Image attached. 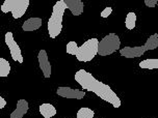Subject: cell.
<instances>
[{
	"label": "cell",
	"mask_w": 158,
	"mask_h": 118,
	"mask_svg": "<svg viewBox=\"0 0 158 118\" xmlns=\"http://www.w3.org/2000/svg\"><path fill=\"white\" fill-rule=\"evenodd\" d=\"M75 80L83 89L94 92L101 100L111 104L114 108L121 107V100L117 93L110 88V86L106 85L101 81H98L91 73L85 69H79L75 74Z\"/></svg>",
	"instance_id": "cell-1"
},
{
	"label": "cell",
	"mask_w": 158,
	"mask_h": 118,
	"mask_svg": "<svg viewBox=\"0 0 158 118\" xmlns=\"http://www.w3.org/2000/svg\"><path fill=\"white\" fill-rule=\"evenodd\" d=\"M67 5L64 0H59L53 6L52 15L48 21V32L51 38H55L63 30V18Z\"/></svg>",
	"instance_id": "cell-2"
},
{
	"label": "cell",
	"mask_w": 158,
	"mask_h": 118,
	"mask_svg": "<svg viewBox=\"0 0 158 118\" xmlns=\"http://www.w3.org/2000/svg\"><path fill=\"white\" fill-rule=\"evenodd\" d=\"M98 44L99 41L97 38L87 39L81 47H78L76 58L81 62H89L98 54Z\"/></svg>",
	"instance_id": "cell-3"
},
{
	"label": "cell",
	"mask_w": 158,
	"mask_h": 118,
	"mask_svg": "<svg viewBox=\"0 0 158 118\" xmlns=\"http://www.w3.org/2000/svg\"><path fill=\"white\" fill-rule=\"evenodd\" d=\"M120 46L121 41L118 35L115 33H109L98 44V54L100 56H108L120 49Z\"/></svg>",
	"instance_id": "cell-4"
},
{
	"label": "cell",
	"mask_w": 158,
	"mask_h": 118,
	"mask_svg": "<svg viewBox=\"0 0 158 118\" xmlns=\"http://www.w3.org/2000/svg\"><path fill=\"white\" fill-rule=\"evenodd\" d=\"M29 6V0H5L1 5V12L12 13L14 19H20L26 13Z\"/></svg>",
	"instance_id": "cell-5"
},
{
	"label": "cell",
	"mask_w": 158,
	"mask_h": 118,
	"mask_svg": "<svg viewBox=\"0 0 158 118\" xmlns=\"http://www.w3.org/2000/svg\"><path fill=\"white\" fill-rule=\"evenodd\" d=\"M5 44L7 45L8 49H10V55H12V58L15 61H18L19 63L23 62V56H22L21 53V49H20L19 45L16 43L15 39H14V35L13 32L8 31L5 34Z\"/></svg>",
	"instance_id": "cell-6"
},
{
	"label": "cell",
	"mask_w": 158,
	"mask_h": 118,
	"mask_svg": "<svg viewBox=\"0 0 158 118\" xmlns=\"http://www.w3.org/2000/svg\"><path fill=\"white\" fill-rule=\"evenodd\" d=\"M56 94L61 97L66 98H75V100H81L85 96V92L78 90V89H72L70 87H58L56 90Z\"/></svg>",
	"instance_id": "cell-7"
},
{
	"label": "cell",
	"mask_w": 158,
	"mask_h": 118,
	"mask_svg": "<svg viewBox=\"0 0 158 118\" xmlns=\"http://www.w3.org/2000/svg\"><path fill=\"white\" fill-rule=\"evenodd\" d=\"M38 60L40 63V67H41L42 72L45 78H50L51 76V64H50L49 60H48V55L46 50H41L38 55Z\"/></svg>",
	"instance_id": "cell-8"
},
{
	"label": "cell",
	"mask_w": 158,
	"mask_h": 118,
	"mask_svg": "<svg viewBox=\"0 0 158 118\" xmlns=\"http://www.w3.org/2000/svg\"><path fill=\"white\" fill-rule=\"evenodd\" d=\"M146 48L143 46H138V47H125L123 49L120 50V54L121 56H124L126 58H136L140 57L145 54Z\"/></svg>",
	"instance_id": "cell-9"
},
{
	"label": "cell",
	"mask_w": 158,
	"mask_h": 118,
	"mask_svg": "<svg viewBox=\"0 0 158 118\" xmlns=\"http://www.w3.org/2000/svg\"><path fill=\"white\" fill-rule=\"evenodd\" d=\"M64 3L67 5V8H69L72 15L80 16L83 13L84 4L81 0H64Z\"/></svg>",
	"instance_id": "cell-10"
},
{
	"label": "cell",
	"mask_w": 158,
	"mask_h": 118,
	"mask_svg": "<svg viewBox=\"0 0 158 118\" xmlns=\"http://www.w3.org/2000/svg\"><path fill=\"white\" fill-rule=\"evenodd\" d=\"M28 111V103L25 100H19L17 103L16 110L10 114V118H23V116Z\"/></svg>",
	"instance_id": "cell-11"
},
{
	"label": "cell",
	"mask_w": 158,
	"mask_h": 118,
	"mask_svg": "<svg viewBox=\"0 0 158 118\" xmlns=\"http://www.w3.org/2000/svg\"><path fill=\"white\" fill-rule=\"evenodd\" d=\"M42 25H43V20L41 18H30L23 23L22 29L24 31H35L38 30Z\"/></svg>",
	"instance_id": "cell-12"
},
{
	"label": "cell",
	"mask_w": 158,
	"mask_h": 118,
	"mask_svg": "<svg viewBox=\"0 0 158 118\" xmlns=\"http://www.w3.org/2000/svg\"><path fill=\"white\" fill-rule=\"evenodd\" d=\"M40 113L44 118H51L56 114V109L54 106L49 103H44L40 106Z\"/></svg>",
	"instance_id": "cell-13"
},
{
	"label": "cell",
	"mask_w": 158,
	"mask_h": 118,
	"mask_svg": "<svg viewBox=\"0 0 158 118\" xmlns=\"http://www.w3.org/2000/svg\"><path fill=\"white\" fill-rule=\"evenodd\" d=\"M143 47L146 48V51H151V50H155L158 47V34L154 33L153 35H151L150 37L147 39V41L143 45Z\"/></svg>",
	"instance_id": "cell-14"
},
{
	"label": "cell",
	"mask_w": 158,
	"mask_h": 118,
	"mask_svg": "<svg viewBox=\"0 0 158 118\" xmlns=\"http://www.w3.org/2000/svg\"><path fill=\"white\" fill-rule=\"evenodd\" d=\"M10 72V62L4 58H0V78L7 77Z\"/></svg>",
	"instance_id": "cell-15"
},
{
	"label": "cell",
	"mask_w": 158,
	"mask_h": 118,
	"mask_svg": "<svg viewBox=\"0 0 158 118\" xmlns=\"http://www.w3.org/2000/svg\"><path fill=\"white\" fill-rule=\"evenodd\" d=\"M139 67L146 69H158V59H146L139 63Z\"/></svg>",
	"instance_id": "cell-16"
},
{
	"label": "cell",
	"mask_w": 158,
	"mask_h": 118,
	"mask_svg": "<svg viewBox=\"0 0 158 118\" xmlns=\"http://www.w3.org/2000/svg\"><path fill=\"white\" fill-rule=\"evenodd\" d=\"M135 24H136V15H135V13L133 12L128 13L125 20L126 28L129 30H132L133 28H135Z\"/></svg>",
	"instance_id": "cell-17"
},
{
	"label": "cell",
	"mask_w": 158,
	"mask_h": 118,
	"mask_svg": "<svg viewBox=\"0 0 158 118\" xmlns=\"http://www.w3.org/2000/svg\"><path fill=\"white\" fill-rule=\"evenodd\" d=\"M95 112L89 108H80L77 112V118H93Z\"/></svg>",
	"instance_id": "cell-18"
},
{
	"label": "cell",
	"mask_w": 158,
	"mask_h": 118,
	"mask_svg": "<svg viewBox=\"0 0 158 118\" xmlns=\"http://www.w3.org/2000/svg\"><path fill=\"white\" fill-rule=\"evenodd\" d=\"M77 50H78V46L75 41H69L67 45V53L71 55H76L77 53Z\"/></svg>",
	"instance_id": "cell-19"
},
{
	"label": "cell",
	"mask_w": 158,
	"mask_h": 118,
	"mask_svg": "<svg viewBox=\"0 0 158 118\" xmlns=\"http://www.w3.org/2000/svg\"><path fill=\"white\" fill-rule=\"evenodd\" d=\"M111 13H112V8L111 7H105L103 10V12H101V17L102 18H107L109 15H111Z\"/></svg>",
	"instance_id": "cell-20"
},
{
	"label": "cell",
	"mask_w": 158,
	"mask_h": 118,
	"mask_svg": "<svg viewBox=\"0 0 158 118\" xmlns=\"http://www.w3.org/2000/svg\"><path fill=\"white\" fill-rule=\"evenodd\" d=\"M157 0H145V4L148 7H155L157 4Z\"/></svg>",
	"instance_id": "cell-21"
},
{
	"label": "cell",
	"mask_w": 158,
	"mask_h": 118,
	"mask_svg": "<svg viewBox=\"0 0 158 118\" xmlns=\"http://www.w3.org/2000/svg\"><path fill=\"white\" fill-rule=\"evenodd\" d=\"M5 106H6V100L2 96H0V109H3Z\"/></svg>",
	"instance_id": "cell-22"
}]
</instances>
